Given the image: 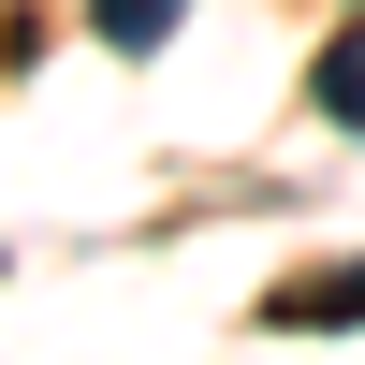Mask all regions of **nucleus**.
Here are the masks:
<instances>
[{"label":"nucleus","mask_w":365,"mask_h":365,"mask_svg":"<svg viewBox=\"0 0 365 365\" xmlns=\"http://www.w3.org/2000/svg\"><path fill=\"white\" fill-rule=\"evenodd\" d=\"M278 322H365V263H322V278L278 292Z\"/></svg>","instance_id":"3"},{"label":"nucleus","mask_w":365,"mask_h":365,"mask_svg":"<svg viewBox=\"0 0 365 365\" xmlns=\"http://www.w3.org/2000/svg\"><path fill=\"white\" fill-rule=\"evenodd\" d=\"M88 29H103L117 58H146V44H175V29H190V0H88Z\"/></svg>","instance_id":"2"},{"label":"nucleus","mask_w":365,"mask_h":365,"mask_svg":"<svg viewBox=\"0 0 365 365\" xmlns=\"http://www.w3.org/2000/svg\"><path fill=\"white\" fill-rule=\"evenodd\" d=\"M307 103L336 117V132H365V15L336 29V44H322V73H307Z\"/></svg>","instance_id":"1"}]
</instances>
